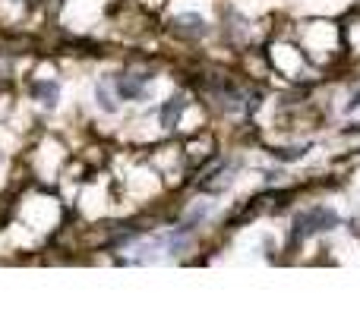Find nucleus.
<instances>
[{
  "label": "nucleus",
  "instance_id": "nucleus-2",
  "mask_svg": "<svg viewBox=\"0 0 360 315\" xmlns=\"http://www.w3.org/2000/svg\"><path fill=\"white\" fill-rule=\"evenodd\" d=\"M152 73H124L117 79H111V88L117 92V98L124 101H146L149 98V88H152Z\"/></svg>",
  "mask_w": 360,
  "mask_h": 315
},
{
  "label": "nucleus",
  "instance_id": "nucleus-6",
  "mask_svg": "<svg viewBox=\"0 0 360 315\" xmlns=\"http://www.w3.org/2000/svg\"><path fill=\"white\" fill-rule=\"evenodd\" d=\"M95 95H98V105L101 111L114 114L117 111V92H111V82H98V88H95Z\"/></svg>",
  "mask_w": 360,
  "mask_h": 315
},
{
  "label": "nucleus",
  "instance_id": "nucleus-1",
  "mask_svg": "<svg viewBox=\"0 0 360 315\" xmlns=\"http://www.w3.org/2000/svg\"><path fill=\"white\" fill-rule=\"evenodd\" d=\"M332 227H338V215L332 208H310V211H300L297 217H294V227H291V234H294V243L297 240H307V236H313V234H326V230H332Z\"/></svg>",
  "mask_w": 360,
  "mask_h": 315
},
{
  "label": "nucleus",
  "instance_id": "nucleus-4",
  "mask_svg": "<svg viewBox=\"0 0 360 315\" xmlns=\"http://www.w3.org/2000/svg\"><path fill=\"white\" fill-rule=\"evenodd\" d=\"M184 107H186L184 95H174L171 101H165V107H162V126H165V130H174L180 114H184Z\"/></svg>",
  "mask_w": 360,
  "mask_h": 315
},
{
  "label": "nucleus",
  "instance_id": "nucleus-3",
  "mask_svg": "<svg viewBox=\"0 0 360 315\" xmlns=\"http://www.w3.org/2000/svg\"><path fill=\"white\" fill-rule=\"evenodd\" d=\"M171 25H174V32H177V35H184V38H202L205 32H209L205 19H202V16H196V13H186V16H177Z\"/></svg>",
  "mask_w": 360,
  "mask_h": 315
},
{
  "label": "nucleus",
  "instance_id": "nucleus-5",
  "mask_svg": "<svg viewBox=\"0 0 360 315\" xmlns=\"http://www.w3.org/2000/svg\"><path fill=\"white\" fill-rule=\"evenodd\" d=\"M32 95H35L38 101H44L48 107H54L57 98H60V86H57V82H35V86H32Z\"/></svg>",
  "mask_w": 360,
  "mask_h": 315
}]
</instances>
